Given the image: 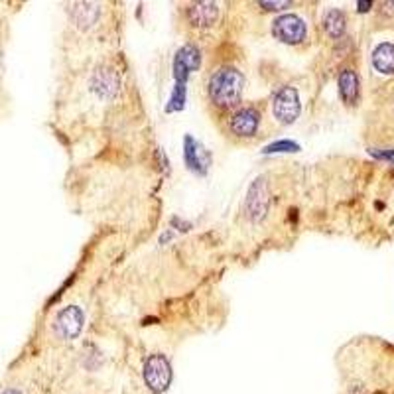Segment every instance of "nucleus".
<instances>
[{
  "label": "nucleus",
  "mask_w": 394,
  "mask_h": 394,
  "mask_svg": "<svg viewBox=\"0 0 394 394\" xmlns=\"http://www.w3.org/2000/svg\"><path fill=\"white\" fill-rule=\"evenodd\" d=\"M199 63H201V52L195 47L193 44L184 45L179 52H177V56H175L174 61V75H175V93H174V99L172 102H175V99L179 97V93H182V85H186V79H188V75L193 72V69H197L199 67Z\"/></svg>",
  "instance_id": "nucleus-8"
},
{
  "label": "nucleus",
  "mask_w": 394,
  "mask_h": 394,
  "mask_svg": "<svg viewBox=\"0 0 394 394\" xmlns=\"http://www.w3.org/2000/svg\"><path fill=\"white\" fill-rule=\"evenodd\" d=\"M369 6H373V4H371V2H359V10H361V12H366Z\"/></svg>",
  "instance_id": "nucleus-19"
},
{
  "label": "nucleus",
  "mask_w": 394,
  "mask_h": 394,
  "mask_svg": "<svg viewBox=\"0 0 394 394\" xmlns=\"http://www.w3.org/2000/svg\"><path fill=\"white\" fill-rule=\"evenodd\" d=\"M93 93L99 99H113L120 89V77L113 67H101L93 75Z\"/></svg>",
  "instance_id": "nucleus-9"
},
{
  "label": "nucleus",
  "mask_w": 394,
  "mask_h": 394,
  "mask_svg": "<svg viewBox=\"0 0 394 394\" xmlns=\"http://www.w3.org/2000/svg\"><path fill=\"white\" fill-rule=\"evenodd\" d=\"M339 95L349 107L359 101V75L353 69H343L339 75Z\"/></svg>",
  "instance_id": "nucleus-11"
},
{
  "label": "nucleus",
  "mask_w": 394,
  "mask_h": 394,
  "mask_svg": "<svg viewBox=\"0 0 394 394\" xmlns=\"http://www.w3.org/2000/svg\"><path fill=\"white\" fill-rule=\"evenodd\" d=\"M371 154H375L377 158H382V160L394 162V150H388V152H379V150H371Z\"/></svg>",
  "instance_id": "nucleus-17"
},
{
  "label": "nucleus",
  "mask_w": 394,
  "mask_h": 394,
  "mask_svg": "<svg viewBox=\"0 0 394 394\" xmlns=\"http://www.w3.org/2000/svg\"><path fill=\"white\" fill-rule=\"evenodd\" d=\"M219 4L217 2H191L184 8L186 26L193 32H205L219 22Z\"/></svg>",
  "instance_id": "nucleus-7"
},
{
  "label": "nucleus",
  "mask_w": 394,
  "mask_h": 394,
  "mask_svg": "<svg viewBox=\"0 0 394 394\" xmlns=\"http://www.w3.org/2000/svg\"><path fill=\"white\" fill-rule=\"evenodd\" d=\"M321 24H323L325 34H327L329 38L337 40V38H341V36L345 34V28H347V18H345V14H343L341 10L331 8V10H327V12L323 14Z\"/></svg>",
  "instance_id": "nucleus-13"
},
{
  "label": "nucleus",
  "mask_w": 394,
  "mask_h": 394,
  "mask_svg": "<svg viewBox=\"0 0 394 394\" xmlns=\"http://www.w3.org/2000/svg\"><path fill=\"white\" fill-rule=\"evenodd\" d=\"M0 394H24V391H20V388H16V386H8V388H4Z\"/></svg>",
  "instance_id": "nucleus-18"
},
{
  "label": "nucleus",
  "mask_w": 394,
  "mask_h": 394,
  "mask_svg": "<svg viewBox=\"0 0 394 394\" xmlns=\"http://www.w3.org/2000/svg\"><path fill=\"white\" fill-rule=\"evenodd\" d=\"M223 136L239 146L252 144L263 129V109L254 102H241L237 109L219 118Z\"/></svg>",
  "instance_id": "nucleus-2"
},
{
  "label": "nucleus",
  "mask_w": 394,
  "mask_h": 394,
  "mask_svg": "<svg viewBox=\"0 0 394 394\" xmlns=\"http://www.w3.org/2000/svg\"><path fill=\"white\" fill-rule=\"evenodd\" d=\"M272 36L278 42L286 45H302L307 40V24L302 16L292 14H280L272 22Z\"/></svg>",
  "instance_id": "nucleus-5"
},
{
  "label": "nucleus",
  "mask_w": 394,
  "mask_h": 394,
  "mask_svg": "<svg viewBox=\"0 0 394 394\" xmlns=\"http://www.w3.org/2000/svg\"><path fill=\"white\" fill-rule=\"evenodd\" d=\"M284 148H288V150H296V144H292V142H288V140H286V142H276V144H274V146H268L266 148V152H276V150H284Z\"/></svg>",
  "instance_id": "nucleus-16"
},
{
  "label": "nucleus",
  "mask_w": 394,
  "mask_h": 394,
  "mask_svg": "<svg viewBox=\"0 0 394 394\" xmlns=\"http://www.w3.org/2000/svg\"><path fill=\"white\" fill-rule=\"evenodd\" d=\"M247 207L248 215H250L252 219H261L264 213L268 211V193H266L264 186L261 184V179L248 191Z\"/></svg>",
  "instance_id": "nucleus-10"
},
{
  "label": "nucleus",
  "mask_w": 394,
  "mask_h": 394,
  "mask_svg": "<svg viewBox=\"0 0 394 394\" xmlns=\"http://www.w3.org/2000/svg\"><path fill=\"white\" fill-rule=\"evenodd\" d=\"M270 109H272V117L280 127L294 124L302 113V101H300L298 89L292 85L278 87L270 99Z\"/></svg>",
  "instance_id": "nucleus-4"
},
{
  "label": "nucleus",
  "mask_w": 394,
  "mask_h": 394,
  "mask_svg": "<svg viewBox=\"0 0 394 394\" xmlns=\"http://www.w3.org/2000/svg\"><path fill=\"white\" fill-rule=\"evenodd\" d=\"M83 309L77 306H65L56 314L52 320V333L58 337L59 341H74L75 337L83 329Z\"/></svg>",
  "instance_id": "nucleus-6"
},
{
  "label": "nucleus",
  "mask_w": 394,
  "mask_h": 394,
  "mask_svg": "<svg viewBox=\"0 0 394 394\" xmlns=\"http://www.w3.org/2000/svg\"><path fill=\"white\" fill-rule=\"evenodd\" d=\"M99 18V8L97 4H87V2H79L75 4L72 10V20L75 22V26L79 28H89L91 24H95Z\"/></svg>",
  "instance_id": "nucleus-14"
},
{
  "label": "nucleus",
  "mask_w": 394,
  "mask_h": 394,
  "mask_svg": "<svg viewBox=\"0 0 394 394\" xmlns=\"http://www.w3.org/2000/svg\"><path fill=\"white\" fill-rule=\"evenodd\" d=\"M174 379L172 363L164 353H152L148 355L144 366H142V380L152 394H164Z\"/></svg>",
  "instance_id": "nucleus-3"
},
{
  "label": "nucleus",
  "mask_w": 394,
  "mask_h": 394,
  "mask_svg": "<svg viewBox=\"0 0 394 394\" xmlns=\"http://www.w3.org/2000/svg\"><path fill=\"white\" fill-rule=\"evenodd\" d=\"M245 85H247V77L237 65L219 63L207 74L204 87L205 101L213 111H217L221 118L243 102Z\"/></svg>",
  "instance_id": "nucleus-1"
},
{
  "label": "nucleus",
  "mask_w": 394,
  "mask_h": 394,
  "mask_svg": "<svg viewBox=\"0 0 394 394\" xmlns=\"http://www.w3.org/2000/svg\"><path fill=\"white\" fill-rule=\"evenodd\" d=\"M373 67L384 75L394 74V44H379L373 52Z\"/></svg>",
  "instance_id": "nucleus-12"
},
{
  "label": "nucleus",
  "mask_w": 394,
  "mask_h": 394,
  "mask_svg": "<svg viewBox=\"0 0 394 394\" xmlns=\"http://www.w3.org/2000/svg\"><path fill=\"white\" fill-rule=\"evenodd\" d=\"M197 148H199V144L191 136H188L186 138V164L190 170H195V172H199V166H204L199 154H197Z\"/></svg>",
  "instance_id": "nucleus-15"
}]
</instances>
